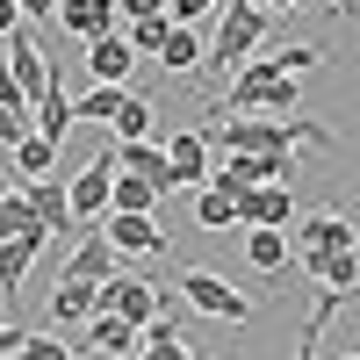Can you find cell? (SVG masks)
Here are the masks:
<instances>
[{
  "label": "cell",
  "instance_id": "cell-43",
  "mask_svg": "<svg viewBox=\"0 0 360 360\" xmlns=\"http://www.w3.org/2000/svg\"><path fill=\"white\" fill-rule=\"evenodd\" d=\"M8 188H15V180H0V202H8Z\"/></svg>",
  "mask_w": 360,
  "mask_h": 360
},
{
  "label": "cell",
  "instance_id": "cell-34",
  "mask_svg": "<svg viewBox=\"0 0 360 360\" xmlns=\"http://www.w3.org/2000/svg\"><path fill=\"white\" fill-rule=\"evenodd\" d=\"M29 130H37V123H29V108H0V144H8V152H15Z\"/></svg>",
  "mask_w": 360,
  "mask_h": 360
},
{
  "label": "cell",
  "instance_id": "cell-33",
  "mask_svg": "<svg viewBox=\"0 0 360 360\" xmlns=\"http://www.w3.org/2000/svg\"><path fill=\"white\" fill-rule=\"evenodd\" d=\"M217 8H224V0H166V15H173L180 29H195L202 15H217Z\"/></svg>",
  "mask_w": 360,
  "mask_h": 360
},
{
  "label": "cell",
  "instance_id": "cell-13",
  "mask_svg": "<svg viewBox=\"0 0 360 360\" xmlns=\"http://www.w3.org/2000/svg\"><path fill=\"white\" fill-rule=\"evenodd\" d=\"M166 173H173V188L209 180V130H173V144H166Z\"/></svg>",
  "mask_w": 360,
  "mask_h": 360
},
{
  "label": "cell",
  "instance_id": "cell-2",
  "mask_svg": "<svg viewBox=\"0 0 360 360\" xmlns=\"http://www.w3.org/2000/svg\"><path fill=\"white\" fill-rule=\"evenodd\" d=\"M259 37H266V8L259 0H224V22H217V44L202 51V65L217 72V79H231L245 58L259 51Z\"/></svg>",
  "mask_w": 360,
  "mask_h": 360
},
{
  "label": "cell",
  "instance_id": "cell-15",
  "mask_svg": "<svg viewBox=\"0 0 360 360\" xmlns=\"http://www.w3.org/2000/svg\"><path fill=\"white\" fill-rule=\"evenodd\" d=\"M86 346L108 353V360H130V353L144 346V332H137L130 317H115V310H94V317H86Z\"/></svg>",
  "mask_w": 360,
  "mask_h": 360
},
{
  "label": "cell",
  "instance_id": "cell-32",
  "mask_svg": "<svg viewBox=\"0 0 360 360\" xmlns=\"http://www.w3.org/2000/svg\"><path fill=\"white\" fill-rule=\"evenodd\" d=\"M15 360H72V346H58L51 332H29V346H22Z\"/></svg>",
  "mask_w": 360,
  "mask_h": 360
},
{
  "label": "cell",
  "instance_id": "cell-28",
  "mask_svg": "<svg viewBox=\"0 0 360 360\" xmlns=\"http://www.w3.org/2000/svg\"><path fill=\"white\" fill-rule=\"evenodd\" d=\"M22 231H44V217L29 209L22 188H8V202H0V238H22Z\"/></svg>",
  "mask_w": 360,
  "mask_h": 360
},
{
  "label": "cell",
  "instance_id": "cell-19",
  "mask_svg": "<svg viewBox=\"0 0 360 360\" xmlns=\"http://www.w3.org/2000/svg\"><path fill=\"white\" fill-rule=\"evenodd\" d=\"M94 288H101V281H58V288H51V324H86V317L101 310Z\"/></svg>",
  "mask_w": 360,
  "mask_h": 360
},
{
  "label": "cell",
  "instance_id": "cell-35",
  "mask_svg": "<svg viewBox=\"0 0 360 360\" xmlns=\"http://www.w3.org/2000/svg\"><path fill=\"white\" fill-rule=\"evenodd\" d=\"M317 65H324L317 44H288V51H281V72H317Z\"/></svg>",
  "mask_w": 360,
  "mask_h": 360
},
{
  "label": "cell",
  "instance_id": "cell-21",
  "mask_svg": "<svg viewBox=\"0 0 360 360\" xmlns=\"http://www.w3.org/2000/svg\"><path fill=\"white\" fill-rule=\"evenodd\" d=\"M29 123H37V137L65 144V137H72V123H79V115H72V94H65V86H51V94L29 108Z\"/></svg>",
  "mask_w": 360,
  "mask_h": 360
},
{
  "label": "cell",
  "instance_id": "cell-31",
  "mask_svg": "<svg viewBox=\"0 0 360 360\" xmlns=\"http://www.w3.org/2000/svg\"><path fill=\"white\" fill-rule=\"evenodd\" d=\"M259 108H266V115H303V86H295V72H281L274 86H266Z\"/></svg>",
  "mask_w": 360,
  "mask_h": 360
},
{
  "label": "cell",
  "instance_id": "cell-6",
  "mask_svg": "<svg viewBox=\"0 0 360 360\" xmlns=\"http://www.w3.org/2000/svg\"><path fill=\"white\" fill-rule=\"evenodd\" d=\"M231 209H238V231H288V224H295V195H288V180L245 188Z\"/></svg>",
  "mask_w": 360,
  "mask_h": 360
},
{
  "label": "cell",
  "instance_id": "cell-17",
  "mask_svg": "<svg viewBox=\"0 0 360 360\" xmlns=\"http://www.w3.org/2000/svg\"><path fill=\"white\" fill-rule=\"evenodd\" d=\"M22 195H29V209H37V217H44V231H51V238L79 231V217H72V195L58 188V180H22Z\"/></svg>",
  "mask_w": 360,
  "mask_h": 360
},
{
  "label": "cell",
  "instance_id": "cell-29",
  "mask_svg": "<svg viewBox=\"0 0 360 360\" xmlns=\"http://www.w3.org/2000/svg\"><path fill=\"white\" fill-rule=\"evenodd\" d=\"M166 29H173V15H152V22H123V37H130L137 58H159L166 51Z\"/></svg>",
  "mask_w": 360,
  "mask_h": 360
},
{
  "label": "cell",
  "instance_id": "cell-26",
  "mask_svg": "<svg viewBox=\"0 0 360 360\" xmlns=\"http://www.w3.org/2000/svg\"><path fill=\"white\" fill-rule=\"evenodd\" d=\"M115 137H152V101H144V94H130V86H123V101H115V123H108Z\"/></svg>",
  "mask_w": 360,
  "mask_h": 360
},
{
  "label": "cell",
  "instance_id": "cell-20",
  "mask_svg": "<svg viewBox=\"0 0 360 360\" xmlns=\"http://www.w3.org/2000/svg\"><path fill=\"white\" fill-rule=\"evenodd\" d=\"M137 360H202L188 339H180V317H152L144 324V346H137Z\"/></svg>",
  "mask_w": 360,
  "mask_h": 360
},
{
  "label": "cell",
  "instance_id": "cell-22",
  "mask_svg": "<svg viewBox=\"0 0 360 360\" xmlns=\"http://www.w3.org/2000/svg\"><path fill=\"white\" fill-rule=\"evenodd\" d=\"M166 195L152 188V180H144V173H123V166H115V188H108V209H137V217H152V209H159Z\"/></svg>",
  "mask_w": 360,
  "mask_h": 360
},
{
  "label": "cell",
  "instance_id": "cell-14",
  "mask_svg": "<svg viewBox=\"0 0 360 360\" xmlns=\"http://www.w3.org/2000/svg\"><path fill=\"white\" fill-rule=\"evenodd\" d=\"M58 29L79 37V44H94L108 29H123V22H115V0H58Z\"/></svg>",
  "mask_w": 360,
  "mask_h": 360
},
{
  "label": "cell",
  "instance_id": "cell-39",
  "mask_svg": "<svg viewBox=\"0 0 360 360\" xmlns=\"http://www.w3.org/2000/svg\"><path fill=\"white\" fill-rule=\"evenodd\" d=\"M15 29H22V8H15V0H0V44H8Z\"/></svg>",
  "mask_w": 360,
  "mask_h": 360
},
{
  "label": "cell",
  "instance_id": "cell-37",
  "mask_svg": "<svg viewBox=\"0 0 360 360\" xmlns=\"http://www.w3.org/2000/svg\"><path fill=\"white\" fill-rule=\"evenodd\" d=\"M29 346V324H0V360H15Z\"/></svg>",
  "mask_w": 360,
  "mask_h": 360
},
{
  "label": "cell",
  "instance_id": "cell-5",
  "mask_svg": "<svg viewBox=\"0 0 360 360\" xmlns=\"http://www.w3.org/2000/svg\"><path fill=\"white\" fill-rule=\"evenodd\" d=\"M8 72H15L22 94H29V108H37L51 86H58V58H51L37 37H29V29H15V37H8Z\"/></svg>",
  "mask_w": 360,
  "mask_h": 360
},
{
  "label": "cell",
  "instance_id": "cell-18",
  "mask_svg": "<svg viewBox=\"0 0 360 360\" xmlns=\"http://www.w3.org/2000/svg\"><path fill=\"white\" fill-rule=\"evenodd\" d=\"M115 166H123V173H144V180H152V188L159 195H173V173H166V144H152V137H115Z\"/></svg>",
  "mask_w": 360,
  "mask_h": 360
},
{
  "label": "cell",
  "instance_id": "cell-36",
  "mask_svg": "<svg viewBox=\"0 0 360 360\" xmlns=\"http://www.w3.org/2000/svg\"><path fill=\"white\" fill-rule=\"evenodd\" d=\"M166 15V0H115V22H152Z\"/></svg>",
  "mask_w": 360,
  "mask_h": 360
},
{
  "label": "cell",
  "instance_id": "cell-25",
  "mask_svg": "<svg viewBox=\"0 0 360 360\" xmlns=\"http://www.w3.org/2000/svg\"><path fill=\"white\" fill-rule=\"evenodd\" d=\"M159 65H166V72H195V65H202V37L173 22V29H166V51H159Z\"/></svg>",
  "mask_w": 360,
  "mask_h": 360
},
{
  "label": "cell",
  "instance_id": "cell-3",
  "mask_svg": "<svg viewBox=\"0 0 360 360\" xmlns=\"http://www.w3.org/2000/svg\"><path fill=\"white\" fill-rule=\"evenodd\" d=\"M180 303L217 317V324H252V295H238L224 274H209V266H188V274H180Z\"/></svg>",
  "mask_w": 360,
  "mask_h": 360
},
{
  "label": "cell",
  "instance_id": "cell-11",
  "mask_svg": "<svg viewBox=\"0 0 360 360\" xmlns=\"http://www.w3.org/2000/svg\"><path fill=\"white\" fill-rule=\"evenodd\" d=\"M295 266L317 281V288H339V295H360V245L346 252H295Z\"/></svg>",
  "mask_w": 360,
  "mask_h": 360
},
{
  "label": "cell",
  "instance_id": "cell-45",
  "mask_svg": "<svg viewBox=\"0 0 360 360\" xmlns=\"http://www.w3.org/2000/svg\"><path fill=\"white\" fill-rule=\"evenodd\" d=\"M130 360H137V353H130Z\"/></svg>",
  "mask_w": 360,
  "mask_h": 360
},
{
  "label": "cell",
  "instance_id": "cell-41",
  "mask_svg": "<svg viewBox=\"0 0 360 360\" xmlns=\"http://www.w3.org/2000/svg\"><path fill=\"white\" fill-rule=\"evenodd\" d=\"M324 8H332V15H360V0H324Z\"/></svg>",
  "mask_w": 360,
  "mask_h": 360
},
{
  "label": "cell",
  "instance_id": "cell-12",
  "mask_svg": "<svg viewBox=\"0 0 360 360\" xmlns=\"http://www.w3.org/2000/svg\"><path fill=\"white\" fill-rule=\"evenodd\" d=\"M130 65H137V51H130L123 29H108V37L86 44V72H94V86H123V79H130Z\"/></svg>",
  "mask_w": 360,
  "mask_h": 360
},
{
  "label": "cell",
  "instance_id": "cell-27",
  "mask_svg": "<svg viewBox=\"0 0 360 360\" xmlns=\"http://www.w3.org/2000/svg\"><path fill=\"white\" fill-rule=\"evenodd\" d=\"M238 195H224V188H202V202H195V224L202 231H238V209H231Z\"/></svg>",
  "mask_w": 360,
  "mask_h": 360
},
{
  "label": "cell",
  "instance_id": "cell-23",
  "mask_svg": "<svg viewBox=\"0 0 360 360\" xmlns=\"http://www.w3.org/2000/svg\"><path fill=\"white\" fill-rule=\"evenodd\" d=\"M245 266L252 274H281L288 266V231H245Z\"/></svg>",
  "mask_w": 360,
  "mask_h": 360
},
{
  "label": "cell",
  "instance_id": "cell-38",
  "mask_svg": "<svg viewBox=\"0 0 360 360\" xmlns=\"http://www.w3.org/2000/svg\"><path fill=\"white\" fill-rule=\"evenodd\" d=\"M317 346H324V332H310V324H303V339H295V353H288V360H324Z\"/></svg>",
  "mask_w": 360,
  "mask_h": 360
},
{
  "label": "cell",
  "instance_id": "cell-4",
  "mask_svg": "<svg viewBox=\"0 0 360 360\" xmlns=\"http://www.w3.org/2000/svg\"><path fill=\"white\" fill-rule=\"evenodd\" d=\"M108 188H115V137H108V144H101V152L86 159L72 180H65L72 217H79V224H101V217H108Z\"/></svg>",
  "mask_w": 360,
  "mask_h": 360
},
{
  "label": "cell",
  "instance_id": "cell-44",
  "mask_svg": "<svg viewBox=\"0 0 360 360\" xmlns=\"http://www.w3.org/2000/svg\"><path fill=\"white\" fill-rule=\"evenodd\" d=\"M339 360H360V353H339Z\"/></svg>",
  "mask_w": 360,
  "mask_h": 360
},
{
  "label": "cell",
  "instance_id": "cell-7",
  "mask_svg": "<svg viewBox=\"0 0 360 360\" xmlns=\"http://www.w3.org/2000/svg\"><path fill=\"white\" fill-rule=\"evenodd\" d=\"M58 281H115V245L101 224H79V245L58 259Z\"/></svg>",
  "mask_w": 360,
  "mask_h": 360
},
{
  "label": "cell",
  "instance_id": "cell-10",
  "mask_svg": "<svg viewBox=\"0 0 360 360\" xmlns=\"http://www.w3.org/2000/svg\"><path fill=\"white\" fill-rule=\"evenodd\" d=\"M346 245H360L346 209H310V217L295 224V252H346Z\"/></svg>",
  "mask_w": 360,
  "mask_h": 360
},
{
  "label": "cell",
  "instance_id": "cell-16",
  "mask_svg": "<svg viewBox=\"0 0 360 360\" xmlns=\"http://www.w3.org/2000/svg\"><path fill=\"white\" fill-rule=\"evenodd\" d=\"M51 245V231H22V238H0V303H15V288L29 274V259Z\"/></svg>",
  "mask_w": 360,
  "mask_h": 360
},
{
  "label": "cell",
  "instance_id": "cell-8",
  "mask_svg": "<svg viewBox=\"0 0 360 360\" xmlns=\"http://www.w3.org/2000/svg\"><path fill=\"white\" fill-rule=\"evenodd\" d=\"M101 295V310H115V317H130L137 332L159 317V281H137V274H115V281H101L94 288Z\"/></svg>",
  "mask_w": 360,
  "mask_h": 360
},
{
  "label": "cell",
  "instance_id": "cell-30",
  "mask_svg": "<svg viewBox=\"0 0 360 360\" xmlns=\"http://www.w3.org/2000/svg\"><path fill=\"white\" fill-rule=\"evenodd\" d=\"M115 101H123V86H86V94L72 101L79 123H115Z\"/></svg>",
  "mask_w": 360,
  "mask_h": 360
},
{
  "label": "cell",
  "instance_id": "cell-9",
  "mask_svg": "<svg viewBox=\"0 0 360 360\" xmlns=\"http://www.w3.org/2000/svg\"><path fill=\"white\" fill-rule=\"evenodd\" d=\"M101 231H108V245H115V252H137V259L166 252L159 217H137V209H108V217H101Z\"/></svg>",
  "mask_w": 360,
  "mask_h": 360
},
{
  "label": "cell",
  "instance_id": "cell-42",
  "mask_svg": "<svg viewBox=\"0 0 360 360\" xmlns=\"http://www.w3.org/2000/svg\"><path fill=\"white\" fill-rule=\"evenodd\" d=\"M259 8H317V0H259Z\"/></svg>",
  "mask_w": 360,
  "mask_h": 360
},
{
  "label": "cell",
  "instance_id": "cell-40",
  "mask_svg": "<svg viewBox=\"0 0 360 360\" xmlns=\"http://www.w3.org/2000/svg\"><path fill=\"white\" fill-rule=\"evenodd\" d=\"M15 8H22L29 22H51V15H58V0H15Z\"/></svg>",
  "mask_w": 360,
  "mask_h": 360
},
{
  "label": "cell",
  "instance_id": "cell-24",
  "mask_svg": "<svg viewBox=\"0 0 360 360\" xmlns=\"http://www.w3.org/2000/svg\"><path fill=\"white\" fill-rule=\"evenodd\" d=\"M51 166H58V144L29 130V137L15 144V188H22V180H51Z\"/></svg>",
  "mask_w": 360,
  "mask_h": 360
},
{
  "label": "cell",
  "instance_id": "cell-1",
  "mask_svg": "<svg viewBox=\"0 0 360 360\" xmlns=\"http://www.w3.org/2000/svg\"><path fill=\"white\" fill-rule=\"evenodd\" d=\"M209 137H217L224 152H295V144L339 152V137L324 123H310V115H217L209 108Z\"/></svg>",
  "mask_w": 360,
  "mask_h": 360
}]
</instances>
